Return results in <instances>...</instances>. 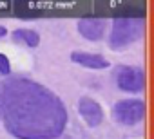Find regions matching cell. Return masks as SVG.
Masks as SVG:
<instances>
[{
	"instance_id": "obj_1",
	"label": "cell",
	"mask_w": 154,
	"mask_h": 139,
	"mask_svg": "<svg viewBox=\"0 0 154 139\" xmlns=\"http://www.w3.org/2000/svg\"><path fill=\"white\" fill-rule=\"evenodd\" d=\"M0 117L20 139L58 137L67 123L62 101L45 87L26 78L0 85Z\"/></svg>"
},
{
	"instance_id": "obj_2",
	"label": "cell",
	"mask_w": 154,
	"mask_h": 139,
	"mask_svg": "<svg viewBox=\"0 0 154 139\" xmlns=\"http://www.w3.org/2000/svg\"><path fill=\"white\" fill-rule=\"evenodd\" d=\"M143 34V20L138 16H118L112 22L109 45L112 49H122L140 40Z\"/></svg>"
},
{
	"instance_id": "obj_3",
	"label": "cell",
	"mask_w": 154,
	"mask_h": 139,
	"mask_svg": "<svg viewBox=\"0 0 154 139\" xmlns=\"http://www.w3.org/2000/svg\"><path fill=\"white\" fill-rule=\"evenodd\" d=\"M145 116V103L140 99H122L114 105V117L122 125H136Z\"/></svg>"
},
{
	"instance_id": "obj_4",
	"label": "cell",
	"mask_w": 154,
	"mask_h": 139,
	"mask_svg": "<svg viewBox=\"0 0 154 139\" xmlns=\"http://www.w3.org/2000/svg\"><path fill=\"white\" fill-rule=\"evenodd\" d=\"M116 81L125 92H140L145 85V74L140 67H122L116 74Z\"/></svg>"
},
{
	"instance_id": "obj_5",
	"label": "cell",
	"mask_w": 154,
	"mask_h": 139,
	"mask_svg": "<svg viewBox=\"0 0 154 139\" xmlns=\"http://www.w3.org/2000/svg\"><path fill=\"white\" fill-rule=\"evenodd\" d=\"M78 31L87 40L98 42L105 33V20L103 18H94V16L82 18V20H78Z\"/></svg>"
},
{
	"instance_id": "obj_6",
	"label": "cell",
	"mask_w": 154,
	"mask_h": 139,
	"mask_svg": "<svg viewBox=\"0 0 154 139\" xmlns=\"http://www.w3.org/2000/svg\"><path fill=\"white\" fill-rule=\"evenodd\" d=\"M78 110H80L82 117L85 119V123L89 126H98L102 123V119H103L102 107L94 99H91V98H82L80 103H78Z\"/></svg>"
},
{
	"instance_id": "obj_7",
	"label": "cell",
	"mask_w": 154,
	"mask_h": 139,
	"mask_svg": "<svg viewBox=\"0 0 154 139\" xmlns=\"http://www.w3.org/2000/svg\"><path fill=\"white\" fill-rule=\"evenodd\" d=\"M71 60L74 63L82 65V67H87V69H107L109 67V61L100 54H89V52L74 51L71 54Z\"/></svg>"
},
{
	"instance_id": "obj_8",
	"label": "cell",
	"mask_w": 154,
	"mask_h": 139,
	"mask_svg": "<svg viewBox=\"0 0 154 139\" xmlns=\"http://www.w3.org/2000/svg\"><path fill=\"white\" fill-rule=\"evenodd\" d=\"M15 38L26 42L29 47H36L38 42H40V36H38L35 31H31V29H17V31H15Z\"/></svg>"
},
{
	"instance_id": "obj_9",
	"label": "cell",
	"mask_w": 154,
	"mask_h": 139,
	"mask_svg": "<svg viewBox=\"0 0 154 139\" xmlns=\"http://www.w3.org/2000/svg\"><path fill=\"white\" fill-rule=\"evenodd\" d=\"M11 72V65H9V60L4 56V54H0V74L2 76H8Z\"/></svg>"
},
{
	"instance_id": "obj_10",
	"label": "cell",
	"mask_w": 154,
	"mask_h": 139,
	"mask_svg": "<svg viewBox=\"0 0 154 139\" xmlns=\"http://www.w3.org/2000/svg\"><path fill=\"white\" fill-rule=\"evenodd\" d=\"M0 36H6V29L2 25H0Z\"/></svg>"
}]
</instances>
